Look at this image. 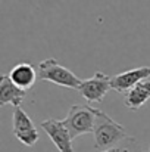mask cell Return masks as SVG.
Wrapping results in <instances>:
<instances>
[{"label":"cell","instance_id":"2","mask_svg":"<svg viewBox=\"0 0 150 152\" xmlns=\"http://www.w3.org/2000/svg\"><path fill=\"white\" fill-rule=\"evenodd\" d=\"M38 80L43 81H50L57 86H62L65 89H75L78 90L81 80L66 66L60 65L54 58L44 59L38 64Z\"/></svg>","mask_w":150,"mask_h":152},{"label":"cell","instance_id":"5","mask_svg":"<svg viewBox=\"0 0 150 152\" xmlns=\"http://www.w3.org/2000/svg\"><path fill=\"white\" fill-rule=\"evenodd\" d=\"M110 78L109 75L103 74V72H96L91 78L88 80H83L78 92L83 98H86L90 103L93 102H101L103 98L107 95V92L112 89L110 86Z\"/></svg>","mask_w":150,"mask_h":152},{"label":"cell","instance_id":"3","mask_svg":"<svg viewBox=\"0 0 150 152\" xmlns=\"http://www.w3.org/2000/svg\"><path fill=\"white\" fill-rule=\"evenodd\" d=\"M96 111L97 108H91L88 105H72L62 120L66 129L69 130L72 139L93 133L94 123H96Z\"/></svg>","mask_w":150,"mask_h":152},{"label":"cell","instance_id":"1","mask_svg":"<svg viewBox=\"0 0 150 152\" xmlns=\"http://www.w3.org/2000/svg\"><path fill=\"white\" fill-rule=\"evenodd\" d=\"M94 136V146L99 151H106L118 143H121L124 139H127L130 134L127 133L125 127L115 121L112 117H109L101 109L96 111V123L93 129Z\"/></svg>","mask_w":150,"mask_h":152},{"label":"cell","instance_id":"6","mask_svg":"<svg viewBox=\"0 0 150 152\" xmlns=\"http://www.w3.org/2000/svg\"><path fill=\"white\" fill-rule=\"evenodd\" d=\"M41 129L47 133L50 140L53 142V145L57 148L59 152H74L72 148V136L69 133V130L66 129V126L63 124V121L49 118L41 121Z\"/></svg>","mask_w":150,"mask_h":152},{"label":"cell","instance_id":"4","mask_svg":"<svg viewBox=\"0 0 150 152\" xmlns=\"http://www.w3.org/2000/svg\"><path fill=\"white\" fill-rule=\"evenodd\" d=\"M12 133L25 146H34L38 142V139H40L38 132H37L33 120L19 106H16L13 109V115H12Z\"/></svg>","mask_w":150,"mask_h":152},{"label":"cell","instance_id":"11","mask_svg":"<svg viewBox=\"0 0 150 152\" xmlns=\"http://www.w3.org/2000/svg\"><path fill=\"white\" fill-rule=\"evenodd\" d=\"M101 152H143V151L140 148L138 140L136 137H133V136H128L121 143H118V145H115V146H112V148Z\"/></svg>","mask_w":150,"mask_h":152},{"label":"cell","instance_id":"9","mask_svg":"<svg viewBox=\"0 0 150 152\" xmlns=\"http://www.w3.org/2000/svg\"><path fill=\"white\" fill-rule=\"evenodd\" d=\"M9 77L18 87L28 90L34 86L36 80L38 78V74L30 62H19L10 69Z\"/></svg>","mask_w":150,"mask_h":152},{"label":"cell","instance_id":"7","mask_svg":"<svg viewBox=\"0 0 150 152\" xmlns=\"http://www.w3.org/2000/svg\"><path fill=\"white\" fill-rule=\"evenodd\" d=\"M149 77L150 66H138V68H133V69H128V71H124L121 74L113 75L110 78V86H112V90L125 95L134 86L147 80Z\"/></svg>","mask_w":150,"mask_h":152},{"label":"cell","instance_id":"8","mask_svg":"<svg viewBox=\"0 0 150 152\" xmlns=\"http://www.w3.org/2000/svg\"><path fill=\"white\" fill-rule=\"evenodd\" d=\"M27 98V90L18 87L9 75L3 74L0 78V106L4 105H12V106H19L24 99Z\"/></svg>","mask_w":150,"mask_h":152},{"label":"cell","instance_id":"10","mask_svg":"<svg viewBox=\"0 0 150 152\" xmlns=\"http://www.w3.org/2000/svg\"><path fill=\"white\" fill-rule=\"evenodd\" d=\"M150 99V80H144L134 86L130 92L125 93L124 96V103L130 109H140L146 102Z\"/></svg>","mask_w":150,"mask_h":152}]
</instances>
